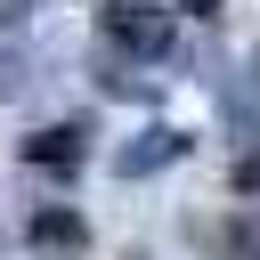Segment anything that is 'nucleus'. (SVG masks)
<instances>
[{
  "label": "nucleus",
  "instance_id": "nucleus-1",
  "mask_svg": "<svg viewBox=\"0 0 260 260\" xmlns=\"http://www.w3.org/2000/svg\"><path fill=\"white\" fill-rule=\"evenodd\" d=\"M98 32H106V49H122V57H138V65H154V57L179 49L162 0H106V8H98Z\"/></svg>",
  "mask_w": 260,
  "mask_h": 260
},
{
  "label": "nucleus",
  "instance_id": "nucleus-2",
  "mask_svg": "<svg viewBox=\"0 0 260 260\" xmlns=\"http://www.w3.org/2000/svg\"><path fill=\"white\" fill-rule=\"evenodd\" d=\"M187 146H195V138H187L179 122H146L130 146H114V171H122V179H154V171L187 162Z\"/></svg>",
  "mask_w": 260,
  "mask_h": 260
},
{
  "label": "nucleus",
  "instance_id": "nucleus-3",
  "mask_svg": "<svg viewBox=\"0 0 260 260\" xmlns=\"http://www.w3.org/2000/svg\"><path fill=\"white\" fill-rule=\"evenodd\" d=\"M89 130L81 122H57V130H32L24 138V171H49V179H73L81 162H89V146H81Z\"/></svg>",
  "mask_w": 260,
  "mask_h": 260
},
{
  "label": "nucleus",
  "instance_id": "nucleus-4",
  "mask_svg": "<svg viewBox=\"0 0 260 260\" xmlns=\"http://www.w3.org/2000/svg\"><path fill=\"white\" fill-rule=\"evenodd\" d=\"M219 114L236 122V138H260V73H236V81H219Z\"/></svg>",
  "mask_w": 260,
  "mask_h": 260
},
{
  "label": "nucleus",
  "instance_id": "nucleus-5",
  "mask_svg": "<svg viewBox=\"0 0 260 260\" xmlns=\"http://www.w3.org/2000/svg\"><path fill=\"white\" fill-rule=\"evenodd\" d=\"M24 236H32L41 252H73V244H81L89 228H81V211H65V203H49V211H32V228H24Z\"/></svg>",
  "mask_w": 260,
  "mask_h": 260
},
{
  "label": "nucleus",
  "instance_id": "nucleus-6",
  "mask_svg": "<svg viewBox=\"0 0 260 260\" xmlns=\"http://www.w3.org/2000/svg\"><path fill=\"white\" fill-rule=\"evenodd\" d=\"M98 89H114V98H154V81L138 73V57H122V49H98Z\"/></svg>",
  "mask_w": 260,
  "mask_h": 260
},
{
  "label": "nucleus",
  "instance_id": "nucleus-7",
  "mask_svg": "<svg viewBox=\"0 0 260 260\" xmlns=\"http://www.w3.org/2000/svg\"><path fill=\"white\" fill-rule=\"evenodd\" d=\"M32 73H41V57L8 32V41H0V106H8V98H24V89H32Z\"/></svg>",
  "mask_w": 260,
  "mask_h": 260
},
{
  "label": "nucleus",
  "instance_id": "nucleus-8",
  "mask_svg": "<svg viewBox=\"0 0 260 260\" xmlns=\"http://www.w3.org/2000/svg\"><path fill=\"white\" fill-rule=\"evenodd\" d=\"M228 260H260V219H236L228 228Z\"/></svg>",
  "mask_w": 260,
  "mask_h": 260
},
{
  "label": "nucleus",
  "instance_id": "nucleus-9",
  "mask_svg": "<svg viewBox=\"0 0 260 260\" xmlns=\"http://www.w3.org/2000/svg\"><path fill=\"white\" fill-rule=\"evenodd\" d=\"M49 8H57V0H0V24H8V32H24V24H32V16H49Z\"/></svg>",
  "mask_w": 260,
  "mask_h": 260
},
{
  "label": "nucleus",
  "instance_id": "nucleus-10",
  "mask_svg": "<svg viewBox=\"0 0 260 260\" xmlns=\"http://www.w3.org/2000/svg\"><path fill=\"white\" fill-rule=\"evenodd\" d=\"M236 195H260V154H244V162H236Z\"/></svg>",
  "mask_w": 260,
  "mask_h": 260
},
{
  "label": "nucleus",
  "instance_id": "nucleus-11",
  "mask_svg": "<svg viewBox=\"0 0 260 260\" xmlns=\"http://www.w3.org/2000/svg\"><path fill=\"white\" fill-rule=\"evenodd\" d=\"M179 8H187V16H219V0H179Z\"/></svg>",
  "mask_w": 260,
  "mask_h": 260
}]
</instances>
